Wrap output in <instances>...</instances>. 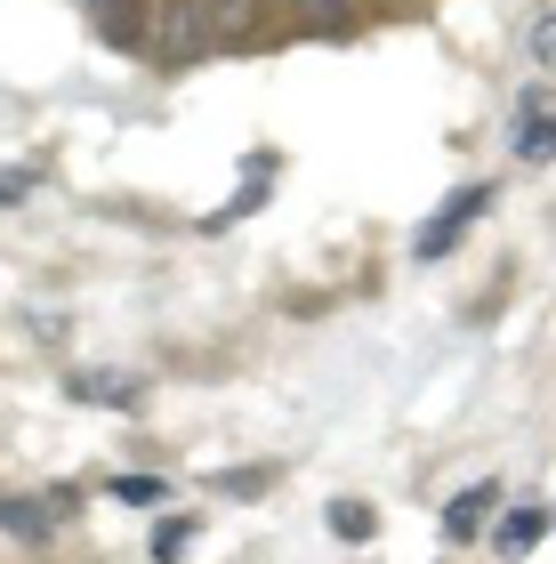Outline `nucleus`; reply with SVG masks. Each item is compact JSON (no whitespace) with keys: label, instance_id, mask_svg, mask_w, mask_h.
I'll list each match as a JSON object with an SVG mask.
<instances>
[{"label":"nucleus","instance_id":"f257e3e1","mask_svg":"<svg viewBox=\"0 0 556 564\" xmlns=\"http://www.w3.org/2000/svg\"><path fill=\"white\" fill-rule=\"evenodd\" d=\"M218 0H162L154 17H145V48H154L162 65H186V57H201V48L218 41Z\"/></svg>","mask_w":556,"mask_h":564},{"label":"nucleus","instance_id":"f03ea898","mask_svg":"<svg viewBox=\"0 0 556 564\" xmlns=\"http://www.w3.org/2000/svg\"><path fill=\"white\" fill-rule=\"evenodd\" d=\"M484 210H492V186H451L436 210H427V226L412 235V259H419V267L451 259V250H460V235H468V226L484 218Z\"/></svg>","mask_w":556,"mask_h":564},{"label":"nucleus","instance_id":"7ed1b4c3","mask_svg":"<svg viewBox=\"0 0 556 564\" xmlns=\"http://www.w3.org/2000/svg\"><path fill=\"white\" fill-rule=\"evenodd\" d=\"M492 517H500V484H468V492H451V500H444V541H451V549H468Z\"/></svg>","mask_w":556,"mask_h":564},{"label":"nucleus","instance_id":"20e7f679","mask_svg":"<svg viewBox=\"0 0 556 564\" xmlns=\"http://www.w3.org/2000/svg\"><path fill=\"white\" fill-rule=\"evenodd\" d=\"M89 24H97V41H113V48H145V0H81Z\"/></svg>","mask_w":556,"mask_h":564},{"label":"nucleus","instance_id":"39448f33","mask_svg":"<svg viewBox=\"0 0 556 564\" xmlns=\"http://www.w3.org/2000/svg\"><path fill=\"white\" fill-rule=\"evenodd\" d=\"M266 186H274V153H250L242 162V186H235V202H226V210H210L201 218V235H218V226H235V218H250L266 202Z\"/></svg>","mask_w":556,"mask_h":564},{"label":"nucleus","instance_id":"423d86ee","mask_svg":"<svg viewBox=\"0 0 556 564\" xmlns=\"http://www.w3.org/2000/svg\"><path fill=\"white\" fill-rule=\"evenodd\" d=\"M548 508H509V517L492 524V556H533L541 541H548Z\"/></svg>","mask_w":556,"mask_h":564},{"label":"nucleus","instance_id":"0eeeda50","mask_svg":"<svg viewBox=\"0 0 556 564\" xmlns=\"http://www.w3.org/2000/svg\"><path fill=\"white\" fill-rule=\"evenodd\" d=\"M541 106H548V97L533 89V97H524V113H516V162H556V121Z\"/></svg>","mask_w":556,"mask_h":564},{"label":"nucleus","instance_id":"6e6552de","mask_svg":"<svg viewBox=\"0 0 556 564\" xmlns=\"http://www.w3.org/2000/svg\"><path fill=\"white\" fill-rule=\"evenodd\" d=\"M65 395H81V403H130V395H138V379H106V371H73V379H65Z\"/></svg>","mask_w":556,"mask_h":564},{"label":"nucleus","instance_id":"1a4fd4ad","mask_svg":"<svg viewBox=\"0 0 556 564\" xmlns=\"http://www.w3.org/2000/svg\"><path fill=\"white\" fill-rule=\"evenodd\" d=\"M291 17L307 24V33H347V17H356V0H291Z\"/></svg>","mask_w":556,"mask_h":564},{"label":"nucleus","instance_id":"9d476101","mask_svg":"<svg viewBox=\"0 0 556 564\" xmlns=\"http://www.w3.org/2000/svg\"><path fill=\"white\" fill-rule=\"evenodd\" d=\"M0 524H9L17 541H48V524H57V517H48L41 500H0Z\"/></svg>","mask_w":556,"mask_h":564},{"label":"nucleus","instance_id":"9b49d317","mask_svg":"<svg viewBox=\"0 0 556 564\" xmlns=\"http://www.w3.org/2000/svg\"><path fill=\"white\" fill-rule=\"evenodd\" d=\"M323 524H331L339 541H371V532H379V517H371L363 500H331V508H323Z\"/></svg>","mask_w":556,"mask_h":564},{"label":"nucleus","instance_id":"f8f14e48","mask_svg":"<svg viewBox=\"0 0 556 564\" xmlns=\"http://www.w3.org/2000/svg\"><path fill=\"white\" fill-rule=\"evenodd\" d=\"M113 500H121V508H162L170 484H162V476H113Z\"/></svg>","mask_w":556,"mask_h":564},{"label":"nucleus","instance_id":"ddd939ff","mask_svg":"<svg viewBox=\"0 0 556 564\" xmlns=\"http://www.w3.org/2000/svg\"><path fill=\"white\" fill-rule=\"evenodd\" d=\"M186 541H194V524H186V517H170V524L154 532V564H178V549H186Z\"/></svg>","mask_w":556,"mask_h":564},{"label":"nucleus","instance_id":"4468645a","mask_svg":"<svg viewBox=\"0 0 556 564\" xmlns=\"http://www.w3.org/2000/svg\"><path fill=\"white\" fill-rule=\"evenodd\" d=\"M259 484H266V468H235V476H218V492H235V500H259Z\"/></svg>","mask_w":556,"mask_h":564},{"label":"nucleus","instance_id":"2eb2a0df","mask_svg":"<svg viewBox=\"0 0 556 564\" xmlns=\"http://www.w3.org/2000/svg\"><path fill=\"white\" fill-rule=\"evenodd\" d=\"M524 48H533V57L548 65V57H556V17H541V24H533V41H524Z\"/></svg>","mask_w":556,"mask_h":564},{"label":"nucleus","instance_id":"dca6fc26","mask_svg":"<svg viewBox=\"0 0 556 564\" xmlns=\"http://www.w3.org/2000/svg\"><path fill=\"white\" fill-rule=\"evenodd\" d=\"M17 194H33V170H0V202H17Z\"/></svg>","mask_w":556,"mask_h":564}]
</instances>
